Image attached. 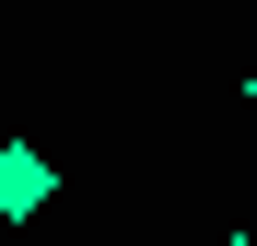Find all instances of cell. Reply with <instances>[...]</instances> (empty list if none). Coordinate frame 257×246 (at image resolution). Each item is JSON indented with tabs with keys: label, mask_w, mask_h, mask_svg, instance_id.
Returning a JSON list of instances; mask_svg holds the SVG:
<instances>
[{
	"label": "cell",
	"mask_w": 257,
	"mask_h": 246,
	"mask_svg": "<svg viewBox=\"0 0 257 246\" xmlns=\"http://www.w3.org/2000/svg\"><path fill=\"white\" fill-rule=\"evenodd\" d=\"M47 199H59V164L35 141H0V223H35Z\"/></svg>",
	"instance_id": "cell-1"
},
{
	"label": "cell",
	"mask_w": 257,
	"mask_h": 246,
	"mask_svg": "<svg viewBox=\"0 0 257 246\" xmlns=\"http://www.w3.org/2000/svg\"><path fill=\"white\" fill-rule=\"evenodd\" d=\"M245 106H257V70H245Z\"/></svg>",
	"instance_id": "cell-2"
},
{
	"label": "cell",
	"mask_w": 257,
	"mask_h": 246,
	"mask_svg": "<svg viewBox=\"0 0 257 246\" xmlns=\"http://www.w3.org/2000/svg\"><path fill=\"white\" fill-rule=\"evenodd\" d=\"M222 246H257V234H222Z\"/></svg>",
	"instance_id": "cell-3"
}]
</instances>
